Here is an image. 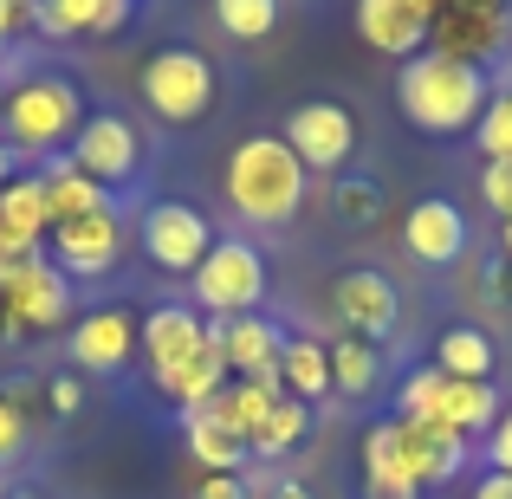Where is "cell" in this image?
Returning a JSON list of instances; mask_svg holds the SVG:
<instances>
[{
  "label": "cell",
  "instance_id": "6da1fadb",
  "mask_svg": "<svg viewBox=\"0 0 512 499\" xmlns=\"http://www.w3.org/2000/svg\"><path fill=\"white\" fill-rule=\"evenodd\" d=\"M487 98H493L487 72L467 59H448V52H415L396 72V104L422 137H461V130H474Z\"/></svg>",
  "mask_w": 512,
  "mask_h": 499
},
{
  "label": "cell",
  "instance_id": "7a4b0ae2",
  "mask_svg": "<svg viewBox=\"0 0 512 499\" xmlns=\"http://www.w3.org/2000/svg\"><path fill=\"white\" fill-rule=\"evenodd\" d=\"M78 124H85V91L59 72H26L0 98V143L13 156H39L46 163V156L72 150Z\"/></svg>",
  "mask_w": 512,
  "mask_h": 499
},
{
  "label": "cell",
  "instance_id": "3957f363",
  "mask_svg": "<svg viewBox=\"0 0 512 499\" xmlns=\"http://www.w3.org/2000/svg\"><path fill=\"white\" fill-rule=\"evenodd\" d=\"M305 163L286 150V137H240L227 156V201H234L240 221L253 227H286L305 208Z\"/></svg>",
  "mask_w": 512,
  "mask_h": 499
},
{
  "label": "cell",
  "instance_id": "277c9868",
  "mask_svg": "<svg viewBox=\"0 0 512 499\" xmlns=\"http://www.w3.org/2000/svg\"><path fill=\"white\" fill-rule=\"evenodd\" d=\"M137 98H143V111H150L156 124L188 130V124H201V117L214 111L221 85H214L208 52H195V46H156L150 59L137 65Z\"/></svg>",
  "mask_w": 512,
  "mask_h": 499
},
{
  "label": "cell",
  "instance_id": "5b68a950",
  "mask_svg": "<svg viewBox=\"0 0 512 499\" xmlns=\"http://www.w3.org/2000/svg\"><path fill=\"white\" fill-rule=\"evenodd\" d=\"M188 292H195V312L227 325V318H247L266 305V253L240 234H221L208 247V260L188 273Z\"/></svg>",
  "mask_w": 512,
  "mask_h": 499
},
{
  "label": "cell",
  "instance_id": "8992f818",
  "mask_svg": "<svg viewBox=\"0 0 512 499\" xmlns=\"http://www.w3.org/2000/svg\"><path fill=\"white\" fill-rule=\"evenodd\" d=\"M137 247H143V260L150 266H163V273H195L201 260H208V247H214V221L195 208V201H150L143 208V221H137Z\"/></svg>",
  "mask_w": 512,
  "mask_h": 499
},
{
  "label": "cell",
  "instance_id": "52a82bcc",
  "mask_svg": "<svg viewBox=\"0 0 512 499\" xmlns=\"http://www.w3.org/2000/svg\"><path fill=\"white\" fill-rule=\"evenodd\" d=\"M286 150L305 163V175H331V169H344L350 163V150H357V117L344 111L338 98H305V104H292V117H286Z\"/></svg>",
  "mask_w": 512,
  "mask_h": 499
},
{
  "label": "cell",
  "instance_id": "ba28073f",
  "mask_svg": "<svg viewBox=\"0 0 512 499\" xmlns=\"http://www.w3.org/2000/svg\"><path fill=\"white\" fill-rule=\"evenodd\" d=\"M72 163H78V175H91L98 188L137 182V169H143L137 124L117 117V111H85V124H78V137H72Z\"/></svg>",
  "mask_w": 512,
  "mask_h": 499
},
{
  "label": "cell",
  "instance_id": "9c48e42d",
  "mask_svg": "<svg viewBox=\"0 0 512 499\" xmlns=\"http://www.w3.org/2000/svg\"><path fill=\"white\" fill-rule=\"evenodd\" d=\"M506 7L512 0H435V26H428V52L487 65L506 46Z\"/></svg>",
  "mask_w": 512,
  "mask_h": 499
},
{
  "label": "cell",
  "instance_id": "30bf717a",
  "mask_svg": "<svg viewBox=\"0 0 512 499\" xmlns=\"http://www.w3.org/2000/svg\"><path fill=\"white\" fill-rule=\"evenodd\" d=\"M331 305H338L344 331L363 337V344H383V337H396V325H402V292H396V279L376 273V266H350V273H338Z\"/></svg>",
  "mask_w": 512,
  "mask_h": 499
},
{
  "label": "cell",
  "instance_id": "8fae6325",
  "mask_svg": "<svg viewBox=\"0 0 512 499\" xmlns=\"http://www.w3.org/2000/svg\"><path fill=\"white\" fill-rule=\"evenodd\" d=\"M72 318V279L52 266V253L20 279L13 292H0V331L7 337H39V331H59Z\"/></svg>",
  "mask_w": 512,
  "mask_h": 499
},
{
  "label": "cell",
  "instance_id": "7c38bea8",
  "mask_svg": "<svg viewBox=\"0 0 512 499\" xmlns=\"http://www.w3.org/2000/svg\"><path fill=\"white\" fill-rule=\"evenodd\" d=\"M52 266H59L65 279H98V273H111L117 260H124V221H117L111 208L104 214H85V221H65V227H52Z\"/></svg>",
  "mask_w": 512,
  "mask_h": 499
},
{
  "label": "cell",
  "instance_id": "4fadbf2b",
  "mask_svg": "<svg viewBox=\"0 0 512 499\" xmlns=\"http://www.w3.org/2000/svg\"><path fill=\"white\" fill-rule=\"evenodd\" d=\"M428 26H435V0H357V33L383 59L428 52Z\"/></svg>",
  "mask_w": 512,
  "mask_h": 499
},
{
  "label": "cell",
  "instance_id": "5bb4252c",
  "mask_svg": "<svg viewBox=\"0 0 512 499\" xmlns=\"http://www.w3.org/2000/svg\"><path fill=\"white\" fill-rule=\"evenodd\" d=\"M402 247H409L422 266H454L467 253V214H461V201H448V195L415 201V208L402 214Z\"/></svg>",
  "mask_w": 512,
  "mask_h": 499
},
{
  "label": "cell",
  "instance_id": "9a60e30c",
  "mask_svg": "<svg viewBox=\"0 0 512 499\" xmlns=\"http://www.w3.org/2000/svg\"><path fill=\"white\" fill-rule=\"evenodd\" d=\"M65 350H72V363L78 370H91V376H117L130 363V350H137V318L130 312H85L72 325V337H65Z\"/></svg>",
  "mask_w": 512,
  "mask_h": 499
},
{
  "label": "cell",
  "instance_id": "2e32d148",
  "mask_svg": "<svg viewBox=\"0 0 512 499\" xmlns=\"http://www.w3.org/2000/svg\"><path fill=\"white\" fill-rule=\"evenodd\" d=\"M201 337H208V318H201L195 305H150V312L137 318V350L150 357V376H163L182 357H195Z\"/></svg>",
  "mask_w": 512,
  "mask_h": 499
},
{
  "label": "cell",
  "instance_id": "e0dca14e",
  "mask_svg": "<svg viewBox=\"0 0 512 499\" xmlns=\"http://www.w3.org/2000/svg\"><path fill=\"white\" fill-rule=\"evenodd\" d=\"M279 350H286V331H279L273 318H260V312L221 325L227 376H240V383H279Z\"/></svg>",
  "mask_w": 512,
  "mask_h": 499
},
{
  "label": "cell",
  "instance_id": "ac0fdd59",
  "mask_svg": "<svg viewBox=\"0 0 512 499\" xmlns=\"http://www.w3.org/2000/svg\"><path fill=\"white\" fill-rule=\"evenodd\" d=\"M26 13L46 39H91V33H124L137 0H26Z\"/></svg>",
  "mask_w": 512,
  "mask_h": 499
},
{
  "label": "cell",
  "instance_id": "d6986e66",
  "mask_svg": "<svg viewBox=\"0 0 512 499\" xmlns=\"http://www.w3.org/2000/svg\"><path fill=\"white\" fill-rule=\"evenodd\" d=\"M156 389H163V402H175L182 415H195V409H208L214 396L227 389V357H221V325H208V337H201V350L195 357H182L175 370L156 376Z\"/></svg>",
  "mask_w": 512,
  "mask_h": 499
},
{
  "label": "cell",
  "instance_id": "ffe728a7",
  "mask_svg": "<svg viewBox=\"0 0 512 499\" xmlns=\"http://www.w3.org/2000/svg\"><path fill=\"white\" fill-rule=\"evenodd\" d=\"M46 234H52L46 182H39V175H13V182L0 188V247L33 253V247H46Z\"/></svg>",
  "mask_w": 512,
  "mask_h": 499
},
{
  "label": "cell",
  "instance_id": "44dd1931",
  "mask_svg": "<svg viewBox=\"0 0 512 499\" xmlns=\"http://www.w3.org/2000/svg\"><path fill=\"white\" fill-rule=\"evenodd\" d=\"M39 182H46V214H52V227H65V221H85V214H104V208H111V188H98L91 175H78L72 150L46 156Z\"/></svg>",
  "mask_w": 512,
  "mask_h": 499
},
{
  "label": "cell",
  "instance_id": "7402d4cb",
  "mask_svg": "<svg viewBox=\"0 0 512 499\" xmlns=\"http://www.w3.org/2000/svg\"><path fill=\"white\" fill-rule=\"evenodd\" d=\"M402 454H409L415 487H441V480H454L467 467V441L435 422H402Z\"/></svg>",
  "mask_w": 512,
  "mask_h": 499
},
{
  "label": "cell",
  "instance_id": "603a6c76",
  "mask_svg": "<svg viewBox=\"0 0 512 499\" xmlns=\"http://www.w3.org/2000/svg\"><path fill=\"white\" fill-rule=\"evenodd\" d=\"M182 428H188V454L201 461V474H240V467L253 461V454H247V435H240L234 422H221L214 409L182 415Z\"/></svg>",
  "mask_w": 512,
  "mask_h": 499
},
{
  "label": "cell",
  "instance_id": "cb8c5ba5",
  "mask_svg": "<svg viewBox=\"0 0 512 499\" xmlns=\"http://www.w3.org/2000/svg\"><path fill=\"white\" fill-rule=\"evenodd\" d=\"M435 428H448V435H487L493 422H500V396H493V383H441V402H435V415H428Z\"/></svg>",
  "mask_w": 512,
  "mask_h": 499
},
{
  "label": "cell",
  "instance_id": "d4e9b609",
  "mask_svg": "<svg viewBox=\"0 0 512 499\" xmlns=\"http://www.w3.org/2000/svg\"><path fill=\"white\" fill-rule=\"evenodd\" d=\"M279 389H286L292 402H325L331 396V350L318 344V337H286V350H279Z\"/></svg>",
  "mask_w": 512,
  "mask_h": 499
},
{
  "label": "cell",
  "instance_id": "484cf974",
  "mask_svg": "<svg viewBox=\"0 0 512 499\" xmlns=\"http://www.w3.org/2000/svg\"><path fill=\"white\" fill-rule=\"evenodd\" d=\"M493 363H500V350H493V337L480 331V325L441 331V344H435V370L441 376H454V383H487Z\"/></svg>",
  "mask_w": 512,
  "mask_h": 499
},
{
  "label": "cell",
  "instance_id": "4316f807",
  "mask_svg": "<svg viewBox=\"0 0 512 499\" xmlns=\"http://www.w3.org/2000/svg\"><path fill=\"white\" fill-rule=\"evenodd\" d=\"M305 435H312V409L292 402V396H279L273 409H266V422L247 435V454H253V461H286Z\"/></svg>",
  "mask_w": 512,
  "mask_h": 499
},
{
  "label": "cell",
  "instance_id": "83f0119b",
  "mask_svg": "<svg viewBox=\"0 0 512 499\" xmlns=\"http://www.w3.org/2000/svg\"><path fill=\"white\" fill-rule=\"evenodd\" d=\"M331 350V389H344V396H370L376 383H383V357H376V344H363V337H338Z\"/></svg>",
  "mask_w": 512,
  "mask_h": 499
},
{
  "label": "cell",
  "instance_id": "f1b7e54d",
  "mask_svg": "<svg viewBox=\"0 0 512 499\" xmlns=\"http://www.w3.org/2000/svg\"><path fill=\"white\" fill-rule=\"evenodd\" d=\"M279 396H286V389H279V383H227L221 396L208 402V409L221 415V422H234L240 435H253V428L266 422V409H273Z\"/></svg>",
  "mask_w": 512,
  "mask_h": 499
},
{
  "label": "cell",
  "instance_id": "f546056e",
  "mask_svg": "<svg viewBox=\"0 0 512 499\" xmlns=\"http://www.w3.org/2000/svg\"><path fill=\"white\" fill-rule=\"evenodd\" d=\"M214 26L240 46H253L279 26V0H214Z\"/></svg>",
  "mask_w": 512,
  "mask_h": 499
},
{
  "label": "cell",
  "instance_id": "4dcf8cb0",
  "mask_svg": "<svg viewBox=\"0 0 512 499\" xmlns=\"http://www.w3.org/2000/svg\"><path fill=\"white\" fill-rule=\"evenodd\" d=\"M331 208H338L344 227H376V214H383V188H376L370 175H338V182H331Z\"/></svg>",
  "mask_w": 512,
  "mask_h": 499
},
{
  "label": "cell",
  "instance_id": "1f68e13d",
  "mask_svg": "<svg viewBox=\"0 0 512 499\" xmlns=\"http://www.w3.org/2000/svg\"><path fill=\"white\" fill-rule=\"evenodd\" d=\"M474 143H480L487 163H506L512 156V85H500L487 98V111H480V124H474Z\"/></svg>",
  "mask_w": 512,
  "mask_h": 499
},
{
  "label": "cell",
  "instance_id": "d6a6232c",
  "mask_svg": "<svg viewBox=\"0 0 512 499\" xmlns=\"http://www.w3.org/2000/svg\"><path fill=\"white\" fill-rule=\"evenodd\" d=\"M480 195H487V208L500 214V221L512 214V156H506V163H487V169H480Z\"/></svg>",
  "mask_w": 512,
  "mask_h": 499
},
{
  "label": "cell",
  "instance_id": "836d02e7",
  "mask_svg": "<svg viewBox=\"0 0 512 499\" xmlns=\"http://www.w3.org/2000/svg\"><path fill=\"white\" fill-rule=\"evenodd\" d=\"M20 448H26V415H20V402L0 396V461H13Z\"/></svg>",
  "mask_w": 512,
  "mask_h": 499
},
{
  "label": "cell",
  "instance_id": "e575fe53",
  "mask_svg": "<svg viewBox=\"0 0 512 499\" xmlns=\"http://www.w3.org/2000/svg\"><path fill=\"white\" fill-rule=\"evenodd\" d=\"M195 499H253V487H247L240 474H201Z\"/></svg>",
  "mask_w": 512,
  "mask_h": 499
},
{
  "label": "cell",
  "instance_id": "d590c367",
  "mask_svg": "<svg viewBox=\"0 0 512 499\" xmlns=\"http://www.w3.org/2000/svg\"><path fill=\"white\" fill-rule=\"evenodd\" d=\"M487 454H493V474H512V409L493 422V435H487Z\"/></svg>",
  "mask_w": 512,
  "mask_h": 499
},
{
  "label": "cell",
  "instance_id": "8d00e7d4",
  "mask_svg": "<svg viewBox=\"0 0 512 499\" xmlns=\"http://www.w3.org/2000/svg\"><path fill=\"white\" fill-rule=\"evenodd\" d=\"M46 402H52L59 415H78V402H85V383H72V376H52V383H46Z\"/></svg>",
  "mask_w": 512,
  "mask_h": 499
},
{
  "label": "cell",
  "instance_id": "74e56055",
  "mask_svg": "<svg viewBox=\"0 0 512 499\" xmlns=\"http://www.w3.org/2000/svg\"><path fill=\"white\" fill-rule=\"evenodd\" d=\"M487 292H493L500 305H512V260H493V266H487Z\"/></svg>",
  "mask_w": 512,
  "mask_h": 499
},
{
  "label": "cell",
  "instance_id": "f35d334b",
  "mask_svg": "<svg viewBox=\"0 0 512 499\" xmlns=\"http://www.w3.org/2000/svg\"><path fill=\"white\" fill-rule=\"evenodd\" d=\"M20 20H26V0H0V52H7V39L20 33Z\"/></svg>",
  "mask_w": 512,
  "mask_h": 499
},
{
  "label": "cell",
  "instance_id": "ab89813d",
  "mask_svg": "<svg viewBox=\"0 0 512 499\" xmlns=\"http://www.w3.org/2000/svg\"><path fill=\"white\" fill-rule=\"evenodd\" d=\"M474 499H512V474H487L474 487Z\"/></svg>",
  "mask_w": 512,
  "mask_h": 499
},
{
  "label": "cell",
  "instance_id": "60d3db41",
  "mask_svg": "<svg viewBox=\"0 0 512 499\" xmlns=\"http://www.w3.org/2000/svg\"><path fill=\"white\" fill-rule=\"evenodd\" d=\"M363 499H422L415 487H376V480H363Z\"/></svg>",
  "mask_w": 512,
  "mask_h": 499
},
{
  "label": "cell",
  "instance_id": "b9f144b4",
  "mask_svg": "<svg viewBox=\"0 0 512 499\" xmlns=\"http://www.w3.org/2000/svg\"><path fill=\"white\" fill-rule=\"evenodd\" d=\"M13 175H20V156H13V150H7V143H0V188H7V182H13Z\"/></svg>",
  "mask_w": 512,
  "mask_h": 499
},
{
  "label": "cell",
  "instance_id": "7bdbcfd3",
  "mask_svg": "<svg viewBox=\"0 0 512 499\" xmlns=\"http://www.w3.org/2000/svg\"><path fill=\"white\" fill-rule=\"evenodd\" d=\"M266 499H312V493H305V487H299V480H279V487H273V493H266Z\"/></svg>",
  "mask_w": 512,
  "mask_h": 499
},
{
  "label": "cell",
  "instance_id": "ee69618b",
  "mask_svg": "<svg viewBox=\"0 0 512 499\" xmlns=\"http://www.w3.org/2000/svg\"><path fill=\"white\" fill-rule=\"evenodd\" d=\"M500 247H506V260H512V214L500 221Z\"/></svg>",
  "mask_w": 512,
  "mask_h": 499
},
{
  "label": "cell",
  "instance_id": "f6af8a7d",
  "mask_svg": "<svg viewBox=\"0 0 512 499\" xmlns=\"http://www.w3.org/2000/svg\"><path fill=\"white\" fill-rule=\"evenodd\" d=\"M0 98H7V85H0Z\"/></svg>",
  "mask_w": 512,
  "mask_h": 499
}]
</instances>
